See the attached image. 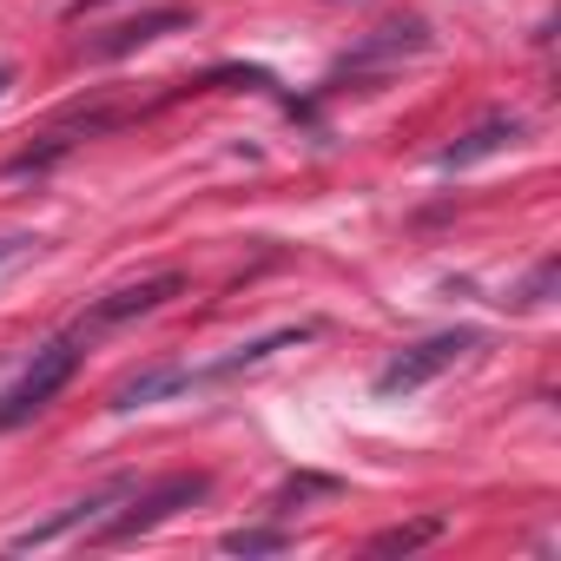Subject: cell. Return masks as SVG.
I'll list each match as a JSON object with an SVG mask.
<instances>
[{
    "label": "cell",
    "instance_id": "8992f818",
    "mask_svg": "<svg viewBox=\"0 0 561 561\" xmlns=\"http://www.w3.org/2000/svg\"><path fill=\"white\" fill-rule=\"evenodd\" d=\"M179 291H185V277H179V271H159V277H139V285H126V291H106V298L73 324V337L87 344V337H100V331H113V324H126V318H146V311L172 305Z\"/></svg>",
    "mask_w": 561,
    "mask_h": 561
},
{
    "label": "cell",
    "instance_id": "8fae6325",
    "mask_svg": "<svg viewBox=\"0 0 561 561\" xmlns=\"http://www.w3.org/2000/svg\"><path fill=\"white\" fill-rule=\"evenodd\" d=\"M218 548L225 554H285L291 548V528H231Z\"/></svg>",
    "mask_w": 561,
    "mask_h": 561
},
{
    "label": "cell",
    "instance_id": "ba28073f",
    "mask_svg": "<svg viewBox=\"0 0 561 561\" xmlns=\"http://www.w3.org/2000/svg\"><path fill=\"white\" fill-rule=\"evenodd\" d=\"M515 139H522V119H515V113H495V119L469 126L456 146H443V152H436V165H443V172H469V165H482V159L508 152Z\"/></svg>",
    "mask_w": 561,
    "mask_h": 561
},
{
    "label": "cell",
    "instance_id": "4fadbf2b",
    "mask_svg": "<svg viewBox=\"0 0 561 561\" xmlns=\"http://www.w3.org/2000/svg\"><path fill=\"white\" fill-rule=\"evenodd\" d=\"M100 8H113V0H73V8H67V21H87V14H100Z\"/></svg>",
    "mask_w": 561,
    "mask_h": 561
},
{
    "label": "cell",
    "instance_id": "3957f363",
    "mask_svg": "<svg viewBox=\"0 0 561 561\" xmlns=\"http://www.w3.org/2000/svg\"><path fill=\"white\" fill-rule=\"evenodd\" d=\"M489 337L482 331H436V337H423V344H410V351H397L377 377H370V390L390 403V397H416L423 383H436L443 370H456L462 357H476Z\"/></svg>",
    "mask_w": 561,
    "mask_h": 561
},
{
    "label": "cell",
    "instance_id": "7a4b0ae2",
    "mask_svg": "<svg viewBox=\"0 0 561 561\" xmlns=\"http://www.w3.org/2000/svg\"><path fill=\"white\" fill-rule=\"evenodd\" d=\"M73 370H80V337L67 331V337H54V344H41L34 357H27V370L0 390V436L8 430H21V423H34L67 383H73Z\"/></svg>",
    "mask_w": 561,
    "mask_h": 561
},
{
    "label": "cell",
    "instance_id": "9a60e30c",
    "mask_svg": "<svg viewBox=\"0 0 561 561\" xmlns=\"http://www.w3.org/2000/svg\"><path fill=\"white\" fill-rule=\"evenodd\" d=\"M8 87H14V67H8V60H0V93H8Z\"/></svg>",
    "mask_w": 561,
    "mask_h": 561
},
{
    "label": "cell",
    "instance_id": "9c48e42d",
    "mask_svg": "<svg viewBox=\"0 0 561 561\" xmlns=\"http://www.w3.org/2000/svg\"><path fill=\"white\" fill-rule=\"evenodd\" d=\"M185 390H198L192 364H152V370H139L113 390V410L126 416V410H146V403H165V397H185Z\"/></svg>",
    "mask_w": 561,
    "mask_h": 561
},
{
    "label": "cell",
    "instance_id": "277c9868",
    "mask_svg": "<svg viewBox=\"0 0 561 561\" xmlns=\"http://www.w3.org/2000/svg\"><path fill=\"white\" fill-rule=\"evenodd\" d=\"M133 495V476H113V482H100L93 495H80V502H67L60 515H47V522H34V528H21L8 548H54V541H67V535H93L119 502Z\"/></svg>",
    "mask_w": 561,
    "mask_h": 561
},
{
    "label": "cell",
    "instance_id": "7c38bea8",
    "mask_svg": "<svg viewBox=\"0 0 561 561\" xmlns=\"http://www.w3.org/2000/svg\"><path fill=\"white\" fill-rule=\"evenodd\" d=\"M548 291H554V257H541V264H535V271H528V285H522V291H515V305H541V298H548Z\"/></svg>",
    "mask_w": 561,
    "mask_h": 561
},
{
    "label": "cell",
    "instance_id": "52a82bcc",
    "mask_svg": "<svg viewBox=\"0 0 561 561\" xmlns=\"http://www.w3.org/2000/svg\"><path fill=\"white\" fill-rule=\"evenodd\" d=\"M179 27H192L185 8H152V14H139V21L106 27L87 54H93V60H126V54H139V47H152V41H165V34H179Z\"/></svg>",
    "mask_w": 561,
    "mask_h": 561
},
{
    "label": "cell",
    "instance_id": "6da1fadb",
    "mask_svg": "<svg viewBox=\"0 0 561 561\" xmlns=\"http://www.w3.org/2000/svg\"><path fill=\"white\" fill-rule=\"evenodd\" d=\"M205 489H211V476H205V469H172V476H159V482H133V495L119 502V515H106L87 541H93V548H113V541L152 535V528H159V522H172L179 508L205 502Z\"/></svg>",
    "mask_w": 561,
    "mask_h": 561
},
{
    "label": "cell",
    "instance_id": "5b68a950",
    "mask_svg": "<svg viewBox=\"0 0 561 561\" xmlns=\"http://www.w3.org/2000/svg\"><path fill=\"white\" fill-rule=\"evenodd\" d=\"M416 54H430V27H423V21H390V27H377L364 47H351V54L337 60L331 87H344V80H370V73H390V67H403V60H416Z\"/></svg>",
    "mask_w": 561,
    "mask_h": 561
},
{
    "label": "cell",
    "instance_id": "5bb4252c",
    "mask_svg": "<svg viewBox=\"0 0 561 561\" xmlns=\"http://www.w3.org/2000/svg\"><path fill=\"white\" fill-rule=\"evenodd\" d=\"M21 244H27V238H0V264H8V257H14Z\"/></svg>",
    "mask_w": 561,
    "mask_h": 561
},
{
    "label": "cell",
    "instance_id": "30bf717a",
    "mask_svg": "<svg viewBox=\"0 0 561 561\" xmlns=\"http://www.w3.org/2000/svg\"><path fill=\"white\" fill-rule=\"evenodd\" d=\"M449 522L443 515H423V522H397V528H383V535H370V554H410V548H423V541H436Z\"/></svg>",
    "mask_w": 561,
    "mask_h": 561
}]
</instances>
